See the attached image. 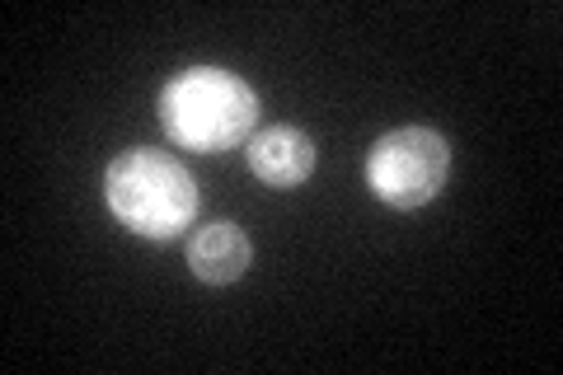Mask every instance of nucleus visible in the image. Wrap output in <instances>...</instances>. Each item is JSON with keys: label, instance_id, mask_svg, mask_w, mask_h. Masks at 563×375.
Masks as SVG:
<instances>
[{"label": "nucleus", "instance_id": "obj_4", "mask_svg": "<svg viewBox=\"0 0 563 375\" xmlns=\"http://www.w3.org/2000/svg\"><path fill=\"white\" fill-rule=\"evenodd\" d=\"M244 151H250V169L263 178V184H273V188L306 184V178L314 174V165H320V151H314V141L301 128H287V122L254 132Z\"/></svg>", "mask_w": 563, "mask_h": 375}, {"label": "nucleus", "instance_id": "obj_1", "mask_svg": "<svg viewBox=\"0 0 563 375\" xmlns=\"http://www.w3.org/2000/svg\"><path fill=\"white\" fill-rule=\"evenodd\" d=\"M161 122L179 151L221 155L235 151L258 128L254 85L221 66H188L161 89Z\"/></svg>", "mask_w": 563, "mask_h": 375}, {"label": "nucleus", "instance_id": "obj_5", "mask_svg": "<svg viewBox=\"0 0 563 375\" xmlns=\"http://www.w3.org/2000/svg\"><path fill=\"white\" fill-rule=\"evenodd\" d=\"M250 263H254V244L235 221H207L188 235V267L207 287H225V282L244 277Z\"/></svg>", "mask_w": 563, "mask_h": 375}, {"label": "nucleus", "instance_id": "obj_3", "mask_svg": "<svg viewBox=\"0 0 563 375\" xmlns=\"http://www.w3.org/2000/svg\"><path fill=\"white\" fill-rule=\"evenodd\" d=\"M446 174H451V146L432 128H395L366 155V188L395 211L428 207L446 188Z\"/></svg>", "mask_w": 563, "mask_h": 375}, {"label": "nucleus", "instance_id": "obj_2", "mask_svg": "<svg viewBox=\"0 0 563 375\" xmlns=\"http://www.w3.org/2000/svg\"><path fill=\"white\" fill-rule=\"evenodd\" d=\"M103 198L113 217L141 240H179L198 221V184L184 159L155 146L122 151L103 174Z\"/></svg>", "mask_w": 563, "mask_h": 375}]
</instances>
